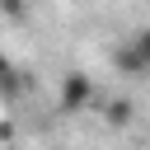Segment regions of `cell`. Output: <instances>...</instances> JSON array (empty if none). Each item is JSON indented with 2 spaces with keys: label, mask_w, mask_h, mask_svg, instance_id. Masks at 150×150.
I'll list each match as a JSON object with an SVG mask.
<instances>
[{
  "label": "cell",
  "mask_w": 150,
  "mask_h": 150,
  "mask_svg": "<svg viewBox=\"0 0 150 150\" xmlns=\"http://www.w3.org/2000/svg\"><path fill=\"white\" fill-rule=\"evenodd\" d=\"M0 14L5 19H23L28 14V0H0Z\"/></svg>",
  "instance_id": "cell-4"
},
{
  "label": "cell",
  "mask_w": 150,
  "mask_h": 150,
  "mask_svg": "<svg viewBox=\"0 0 150 150\" xmlns=\"http://www.w3.org/2000/svg\"><path fill=\"white\" fill-rule=\"evenodd\" d=\"M5 75H9V56L0 52V80H5Z\"/></svg>",
  "instance_id": "cell-6"
},
{
  "label": "cell",
  "mask_w": 150,
  "mask_h": 150,
  "mask_svg": "<svg viewBox=\"0 0 150 150\" xmlns=\"http://www.w3.org/2000/svg\"><path fill=\"white\" fill-rule=\"evenodd\" d=\"M131 117H136L131 98H108V103H103V122H108V127L122 131V127H131Z\"/></svg>",
  "instance_id": "cell-3"
},
{
  "label": "cell",
  "mask_w": 150,
  "mask_h": 150,
  "mask_svg": "<svg viewBox=\"0 0 150 150\" xmlns=\"http://www.w3.org/2000/svg\"><path fill=\"white\" fill-rule=\"evenodd\" d=\"M112 70H117V75H131V80L150 75V66H145V56L136 52V42H131V38H127V42H122V47L112 52Z\"/></svg>",
  "instance_id": "cell-2"
},
{
  "label": "cell",
  "mask_w": 150,
  "mask_h": 150,
  "mask_svg": "<svg viewBox=\"0 0 150 150\" xmlns=\"http://www.w3.org/2000/svg\"><path fill=\"white\" fill-rule=\"evenodd\" d=\"M0 23H5V14H0Z\"/></svg>",
  "instance_id": "cell-7"
},
{
  "label": "cell",
  "mask_w": 150,
  "mask_h": 150,
  "mask_svg": "<svg viewBox=\"0 0 150 150\" xmlns=\"http://www.w3.org/2000/svg\"><path fill=\"white\" fill-rule=\"evenodd\" d=\"M89 103H94V80H89L84 70H70V75H61L56 108H61V112H84Z\"/></svg>",
  "instance_id": "cell-1"
},
{
  "label": "cell",
  "mask_w": 150,
  "mask_h": 150,
  "mask_svg": "<svg viewBox=\"0 0 150 150\" xmlns=\"http://www.w3.org/2000/svg\"><path fill=\"white\" fill-rule=\"evenodd\" d=\"M131 42H136V52H141V56H145V66H150V23H145V28H136V33H131Z\"/></svg>",
  "instance_id": "cell-5"
}]
</instances>
